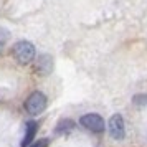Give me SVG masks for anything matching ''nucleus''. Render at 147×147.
<instances>
[{"label":"nucleus","mask_w":147,"mask_h":147,"mask_svg":"<svg viewBox=\"0 0 147 147\" xmlns=\"http://www.w3.org/2000/svg\"><path fill=\"white\" fill-rule=\"evenodd\" d=\"M12 55H13V58L20 65H30L35 60L36 51H35L33 43L22 40V41H17L13 47H12Z\"/></svg>","instance_id":"f257e3e1"},{"label":"nucleus","mask_w":147,"mask_h":147,"mask_svg":"<svg viewBox=\"0 0 147 147\" xmlns=\"http://www.w3.org/2000/svg\"><path fill=\"white\" fill-rule=\"evenodd\" d=\"M47 107V96L41 91H35L25 99V111L30 116H38Z\"/></svg>","instance_id":"f03ea898"},{"label":"nucleus","mask_w":147,"mask_h":147,"mask_svg":"<svg viewBox=\"0 0 147 147\" xmlns=\"http://www.w3.org/2000/svg\"><path fill=\"white\" fill-rule=\"evenodd\" d=\"M81 126L86 127L91 132H102L104 131V119L96 113H88L80 119Z\"/></svg>","instance_id":"7ed1b4c3"},{"label":"nucleus","mask_w":147,"mask_h":147,"mask_svg":"<svg viewBox=\"0 0 147 147\" xmlns=\"http://www.w3.org/2000/svg\"><path fill=\"white\" fill-rule=\"evenodd\" d=\"M107 129H109V134L111 137L116 140H122L124 136H126V124H124V119L121 114H114L109 119V124H107Z\"/></svg>","instance_id":"20e7f679"},{"label":"nucleus","mask_w":147,"mask_h":147,"mask_svg":"<svg viewBox=\"0 0 147 147\" xmlns=\"http://www.w3.org/2000/svg\"><path fill=\"white\" fill-rule=\"evenodd\" d=\"M36 131H38V124H36L35 121L28 122V124H27V131H25V137H23V140H22V147L32 146V140H33Z\"/></svg>","instance_id":"39448f33"},{"label":"nucleus","mask_w":147,"mask_h":147,"mask_svg":"<svg viewBox=\"0 0 147 147\" xmlns=\"http://www.w3.org/2000/svg\"><path fill=\"white\" fill-rule=\"evenodd\" d=\"M36 68H38V73L48 74L51 69H53V60H51V56H48V55L40 56V58H38V65H36Z\"/></svg>","instance_id":"423d86ee"},{"label":"nucleus","mask_w":147,"mask_h":147,"mask_svg":"<svg viewBox=\"0 0 147 147\" xmlns=\"http://www.w3.org/2000/svg\"><path fill=\"white\" fill-rule=\"evenodd\" d=\"M74 129V122L71 119H65L61 121L60 124L56 126V129H55V132L56 134H66V132H71Z\"/></svg>","instance_id":"0eeeda50"},{"label":"nucleus","mask_w":147,"mask_h":147,"mask_svg":"<svg viewBox=\"0 0 147 147\" xmlns=\"http://www.w3.org/2000/svg\"><path fill=\"white\" fill-rule=\"evenodd\" d=\"M132 102L137 106H147V94H137L132 98Z\"/></svg>","instance_id":"6e6552de"},{"label":"nucleus","mask_w":147,"mask_h":147,"mask_svg":"<svg viewBox=\"0 0 147 147\" xmlns=\"http://www.w3.org/2000/svg\"><path fill=\"white\" fill-rule=\"evenodd\" d=\"M48 146V140H38V142H35V144H32L30 147H47Z\"/></svg>","instance_id":"1a4fd4ad"}]
</instances>
